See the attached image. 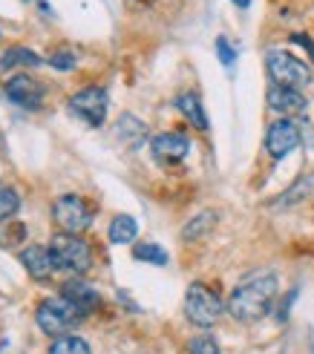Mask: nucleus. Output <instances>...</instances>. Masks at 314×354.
<instances>
[{
    "instance_id": "1",
    "label": "nucleus",
    "mask_w": 314,
    "mask_h": 354,
    "mask_svg": "<svg viewBox=\"0 0 314 354\" xmlns=\"http://www.w3.org/2000/svg\"><path fill=\"white\" fill-rule=\"evenodd\" d=\"M277 297V277L271 271H257L234 288L228 299V314L239 323H254L266 317Z\"/></svg>"
},
{
    "instance_id": "2",
    "label": "nucleus",
    "mask_w": 314,
    "mask_h": 354,
    "mask_svg": "<svg viewBox=\"0 0 314 354\" xmlns=\"http://www.w3.org/2000/svg\"><path fill=\"white\" fill-rule=\"evenodd\" d=\"M49 254L55 259L61 271H73V274H86L93 265V251L78 234H58L49 242Z\"/></svg>"
},
{
    "instance_id": "3",
    "label": "nucleus",
    "mask_w": 314,
    "mask_h": 354,
    "mask_svg": "<svg viewBox=\"0 0 314 354\" xmlns=\"http://www.w3.org/2000/svg\"><path fill=\"white\" fill-rule=\"evenodd\" d=\"M222 311H225V306H222L219 294L207 288L205 282H194V286L187 288V294H185V317L194 326L211 328L222 317Z\"/></svg>"
},
{
    "instance_id": "4",
    "label": "nucleus",
    "mask_w": 314,
    "mask_h": 354,
    "mask_svg": "<svg viewBox=\"0 0 314 354\" xmlns=\"http://www.w3.org/2000/svg\"><path fill=\"white\" fill-rule=\"evenodd\" d=\"M266 66L268 75L277 86H291V90H300V86L311 84V66L300 58H294L291 52L283 49H271L266 55Z\"/></svg>"
},
{
    "instance_id": "5",
    "label": "nucleus",
    "mask_w": 314,
    "mask_h": 354,
    "mask_svg": "<svg viewBox=\"0 0 314 354\" xmlns=\"http://www.w3.org/2000/svg\"><path fill=\"white\" fill-rule=\"evenodd\" d=\"M38 326L44 334H55V337H64L66 331H73V326H78L84 317L66 303L64 297L55 299H46V303L38 306Z\"/></svg>"
},
{
    "instance_id": "6",
    "label": "nucleus",
    "mask_w": 314,
    "mask_h": 354,
    "mask_svg": "<svg viewBox=\"0 0 314 354\" xmlns=\"http://www.w3.org/2000/svg\"><path fill=\"white\" fill-rule=\"evenodd\" d=\"M52 214H55V222L64 234H84L86 227L93 225V210L81 196L75 193H66V196L55 199L52 205Z\"/></svg>"
},
{
    "instance_id": "7",
    "label": "nucleus",
    "mask_w": 314,
    "mask_h": 354,
    "mask_svg": "<svg viewBox=\"0 0 314 354\" xmlns=\"http://www.w3.org/2000/svg\"><path fill=\"white\" fill-rule=\"evenodd\" d=\"M107 104H110V98L101 86H86V90H81L69 98V110H73L81 121L90 124V127H101L104 118H107Z\"/></svg>"
},
{
    "instance_id": "8",
    "label": "nucleus",
    "mask_w": 314,
    "mask_h": 354,
    "mask_svg": "<svg viewBox=\"0 0 314 354\" xmlns=\"http://www.w3.org/2000/svg\"><path fill=\"white\" fill-rule=\"evenodd\" d=\"M297 147H300V127L291 118H280L268 127L266 150L271 153V158H286L291 150H297Z\"/></svg>"
},
{
    "instance_id": "9",
    "label": "nucleus",
    "mask_w": 314,
    "mask_h": 354,
    "mask_svg": "<svg viewBox=\"0 0 314 354\" xmlns=\"http://www.w3.org/2000/svg\"><path fill=\"white\" fill-rule=\"evenodd\" d=\"M3 93L21 110H38L41 101H44V86L35 78H29V75H15L12 81H6Z\"/></svg>"
},
{
    "instance_id": "10",
    "label": "nucleus",
    "mask_w": 314,
    "mask_h": 354,
    "mask_svg": "<svg viewBox=\"0 0 314 354\" xmlns=\"http://www.w3.org/2000/svg\"><path fill=\"white\" fill-rule=\"evenodd\" d=\"M153 156L159 158L165 165H173V162H182V158L190 153V141L185 133H162L153 138Z\"/></svg>"
},
{
    "instance_id": "11",
    "label": "nucleus",
    "mask_w": 314,
    "mask_h": 354,
    "mask_svg": "<svg viewBox=\"0 0 314 354\" xmlns=\"http://www.w3.org/2000/svg\"><path fill=\"white\" fill-rule=\"evenodd\" d=\"M61 297H64L66 303L73 306V308H75L81 317L93 314V311L101 306V297H98V291H95L93 286H86V282H81V279L66 282V286L61 288Z\"/></svg>"
},
{
    "instance_id": "12",
    "label": "nucleus",
    "mask_w": 314,
    "mask_h": 354,
    "mask_svg": "<svg viewBox=\"0 0 314 354\" xmlns=\"http://www.w3.org/2000/svg\"><path fill=\"white\" fill-rule=\"evenodd\" d=\"M268 107L274 110V113H280V115H300V113H306V107H308V101H306V95L300 93V90H291V86H271L268 90Z\"/></svg>"
},
{
    "instance_id": "13",
    "label": "nucleus",
    "mask_w": 314,
    "mask_h": 354,
    "mask_svg": "<svg viewBox=\"0 0 314 354\" xmlns=\"http://www.w3.org/2000/svg\"><path fill=\"white\" fill-rule=\"evenodd\" d=\"M21 262H24V268L32 279H49L52 271L58 268L55 259H52V254H49V248H41V245H29L21 254Z\"/></svg>"
},
{
    "instance_id": "14",
    "label": "nucleus",
    "mask_w": 314,
    "mask_h": 354,
    "mask_svg": "<svg viewBox=\"0 0 314 354\" xmlns=\"http://www.w3.org/2000/svg\"><path fill=\"white\" fill-rule=\"evenodd\" d=\"M176 107H179V113H182L190 124H194L196 130H207V118H205L202 101H199L196 93H182V95L176 98Z\"/></svg>"
},
{
    "instance_id": "15",
    "label": "nucleus",
    "mask_w": 314,
    "mask_h": 354,
    "mask_svg": "<svg viewBox=\"0 0 314 354\" xmlns=\"http://www.w3.org/2000/svg\"><path fill=\"white\" fill-rule=\"evenodd\" d=\"M136 234H138V225H136V219L127 216V214H121V216H116V219L110 222V242H113V245H127V242L136 239Z\"/></svg>"
},
{
    "instance_id": "16",
    "label": "nucleus",
    "mask_w": 314,
    "mask_h": 354,
    "mask_svg": "<svg viewBox=\"0 0 314 354\" xmlns=\"http://www.w3.org/2000/svg\"><path fill=\"white\" fill-rule=\"evenodd\" d=\"M44 61L35 55L32 49H24V46H12L6 55H3V61H0V66L3 69H12V66H41Z\"/></svg>"
},
{
    "instance_id": "17",
    "label": "nucleus",
    "mask_w": 314,
    "mask_h": 354,
    "mask_svg": "<svg viewBox=\"0 0 314 354\" xmlns=\"http://www.w3.org/2000/svg\"><path fill=\"white\" fill-rule=\"evenodd\" d=\"M133 257L136 259H142V262H147V265H167V251L162 245H156V242H138L136 248H133Z\"/></svg>"
},
{
    "instance_id": "18",
    "label": "nucleus",
    "mask_w": 314,
    "mask_h": 354,
    "mask_svg": "<svg viewBox=\"0 0 314 354\" xmlns=\"http://www.w3.org/2000/svg\"><path fill=\"white\" fill-rule=\"evenodd\" d=\"M118 138L127 141L130 147H136L138 141L145 138V124L138 121V118H133V115H124V118L118 121Z\"/></svg>"
},
{
    "instance_id": "19",
    "label": "nucleus",
    "mask_w": 314,
    "mask_h": 354,
    "mask_svg": "<svg viewBox=\"0 0 314 354\" xmlns=\"http://www.w3.org/2000/svg\"><path fill=\"white\" fill-rule=\"evenodd\" d=\"M49 354H90V346H86L81 337H73V334H64L52 343Z\"/></svg>"
},
{
    "instance_id": "20",
    "label": "nucleus",
    "mask_w": 314,
    "mask_h": 354,
    "mask_svg": "<svg viewBox=\"0 0 314 354\" xmlns=\"http://www.w3.org/2000/svg\"><path fill=\"white\" fill-rule=\"evenodd\" d=\"M17 207H21V199H17V193L0 182V219H9L17 214Z\"/></svg>"
},
{
    "instance_id": "21",
    "label": "nucleus",
    "mask_w": 314,
    "mask_h": 354,
    "mask_svg": "<svg viewBox=\"0 0 314 354\" xmlns=\"http://www.w3.org/2000/svg\"><path fill=\"white\" fill-rule=\"evenodd\" d=\"M214 219H216L214 214H202V216H196V219L190 222V225L185 227V231H182V236H185V239H196L202 231H207V227L214 225Z\"/></svg>"
},
{
    "instance_id": "22",
    "label": "nucleus",
    "mask_w": 314,
    "mask_h": 354,
    "mask_svg": "<svg viewBox=\"0 0 314 354\" xmlns=\"http://www.w3.org/2000/svg\"><path fill=\"white\" fill-rule=\"evenodd\" d=\"M190 354H219V346L211 334H199L196 340H190Z\"/></svg>"
},
{
    "instance_id": "23",
    "label": "nucleus",
    "mask_w": 314,
    "mask_h": 354,
    "mask_svg": "<svg viewBox=\"0 0 314 354\" xmlns=\"http://www.w3.org/2000/svg\"><path fill=\"white\" fill-rule=\"evenodd\" d=\"M49 64L55 66V69H73V66H75V52L61 49V52H55V55L49 58Z\"/></svg>"
},
{
    "instance_id": "24",
    "label": "nucleus",
    "mask_w": 314,
    "mask_h": 354,
    "mask_svg": "<svg viewBox=\"0 0 314 354\" xmlns=\"http://www.w3.org/2000/svg\"><path fill=\"white\" fill-rule=\"evenodd\" d=\"M216 52H219V61H222L225 66H231V64H234V58H237V52L231 49V44L225 41V38H219V41H216Z\"/></svg>"
},
{
    "instance_id": "25",
    "label": "nucleus",
    "mask_w": 314,
    "mask_h": 354,
    "mask_svg": "<svg viewBox=\"0 0 314 354\" xmlns=\"http://www.w3.org/2000/svg\"><path fill=\"white\" fill-rule=\"evenodd\" d=\"M294 41H297V44H303V46L311 52V55H314V44H311L308 38H303V35H294Z\"/></svg>"
},
{
    "instance_id": "26",
    "label": "nucleus",
    "mask_w": 314,
    "mask_h": 354,
    "mask_svg": "<svg viewBox=\"0 0 314 354\" xmlns=\"http://www.w3.org/2000/svg\"><path fill=\"white\" fill-rule=\"evenodd\" d=\"M234 3H239V6H242V9H246V6H248V3H251V0H234Z\"/></svg>"
},
{
    "instance_id": "27",
    "label": "nucleus",
    "mask_w": 314,
    "mask_h": 354,
    "mask_svg": "<svg viewBox=\"0 0 314 354\" xmlns=\"http://www.w3.org/2000/svg\"><path fill=\"white\" fill-rule=\"evenodd\" d=\"M138 3H147V0H138Z\"/></svg>"
}]
</instances>
